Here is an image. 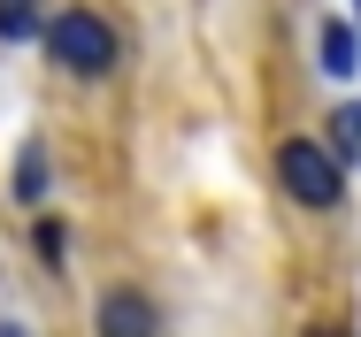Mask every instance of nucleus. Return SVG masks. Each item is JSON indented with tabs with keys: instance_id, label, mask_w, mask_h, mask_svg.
Masks as SVG:
<instances>
[{
	"instance_id": "1",
	"label": "nucleus",
	"mask_w": 361,
	"mask_h": 337,
	"mask_svg": "<svg viewBox=\"0 0 361 337\" xmlns=\"http://www.w3.org/2000/svg\"><path fill=\"white\" fill-rule=\"evenodd\" d=\"M47 54L70 69V77H108V69L123 62V39L108 31V15H92V8H62V15H47Z\"/></svg>"
},
{
	"instance_id": "2",
	"label": "nucleus",
	"mask_w": 361,
	"mask_h": 337,
	"mask_svg": "<svg viewBox=\"0 0 361 337\" xmlns=\"http://www.w3.org/2000/svg\"><path fill=\"white\" fill-rule=\"evenodd\" d=\"M277 184H285V200H300L307 215H331V207L346 200V169H338V153H331L323 138H285V146H277Z\"/></svg>"
},
{
	"instance_id": "3",
	"label": "nucleus",
	"mask_w": 361,
	"mask_h": 337,
	"mask_svg": "<svg viewBox=\"0 0 361 337\" xmlns=\"http://www.w3.org/2000/svg\"><path fill=\"white\" fill-rule=\"evenodd\" d=\"M92 337H161V314L139 284H108L92 307Z\"/></svg>"
},
{
	"instance_id": "4",
	"label": "nucleus",
	"mask_w": 361,
	"mask_h": 337,
	"mask_svg": "<svg viewBox=\"0 0 361 337\" xmlns=\"http://www.w3.org/2000/svg\"><path fill=\"white\" fill-rule=\"evenodd\" d=\"M315 69H323V77H354V69H361L354 23H323V31H315Z\"/></svg>"
},
{
	"instance_id": "5",
	"label": "nucleus",
	"mask_w": 361,
	"mask_h": 337,
	"mask_svg": "<svg viewBox=\"0 0 361 337\" xmlns=\"http://www.w3.org/2000/svg\"><path fill=\"white\" fill-rule=\"evenodd\" d=\"M323 146L338 153V169L361 161V100H338V108H331V138H323Z\"/></svg>"
},
{
	"instance_id": "6",
	"label": "nucleus",
	"mask_w": 361,
	"mask_h": 337,
	"mask_svg": "<svg viewBox=\"0 0 361 337\" xmlns=\"http://www.w3.org/2000/svg\"><path fill=\"white\" fill-rule=\"evenodd\" d=\"M16 200H47V146L39 138H23V153H16Z\"/></svg>"
},
{
	"instance_id": "7",
	"label": "nucleus",
	"mask_w": 361,
	"mask_h": 337,
	"mask_svg": "<svg viewBox=\"0 0 361 337\" xmlns=\"http://www.w3.org/2000/svg\"><path fill=\"white\" fill-rule=\"evenodd\" d=\"M31 246H39V261H47V269H62V261H70V222L39 215V222H31Z\"/></svg>"
},
{
	"instance_id": "8",
	"label": "nucleus",
	"mask_w": 361,
	"mask_h": 337,
	"mask_svg": "<svg viewBox=\"0 0 361 337\" xmlns=\"http://www.w3.org/2000/svg\"><path fill=\"white\" fill-rule=\"evenodd\" d=\"M39 31H47L39 0H0V39H39Z\"/></svg>"
},
{
	"instance_id": "9",
	"label": "nucleus",
	"mask_w": 361,
	"mask_h": 337,
	"mask_svg": "<svg viewBox=\"0 0 361 337\" xmlns=\"http://www.w3.org/2000/svg\"><path fill=\"white\" fill-rule=\"evenodd\" d=\"M0 337H31V330H23V322H0Z\"/></svg>"
},
{
	"instance_id": "10",
	"label": "nucleus",
	"mask_w": 361,
	"mask_h": 337,
	"mask_svg": "<svg viewBox=\"0 0 361 337\" xmlns=\"http://www.w3.org/2000/svg\"><path fill=\"white\" fill-rule=\"evenodd\" d=\"M307 337H346V330H331V322H315V330H307Z\"/></svg>"
},
{
	"instance_id": "11",
	"label": "nucleus",
	"mask_w": 361,
	"mask_h": 337,
	"mask_svg": "<svg viewBox=\"0 0 361 337\" xmlns=\"http://www.w3.org/2000/svg\"><path fill=\"white\" fill-rule=\"evenodd\" d=\"M354 8H361V0H354Z\"/></svg>"
}]
</instances>
